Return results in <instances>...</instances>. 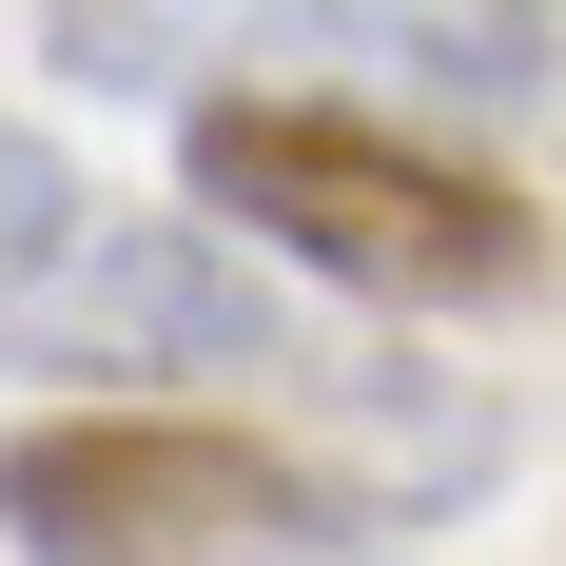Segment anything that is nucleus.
<instances>
[{"label":"nucleus","instance_id":"1","mask_svg":"<svg viewBox=\"0 0 566 566\" xmlns=\"http://www.w3.org/2000/svg\"><path fill=\"white\" fill-rule=\"evenodd\" d=\"M196 216H234L274 274L371 293V313H509V293H547V216L509 176L430 157L371 98H196Z\"/></svg>","mask_w":566,"mask_h":566},{"label":"nucleus","instance_id":"2","mask_svg":"<svg viewBox=\"0 0 566 566\" xmlns=\"http://www.w3.org/2000/svg\"><path fill=\"white\" fill-rule=\"evenodd\" d=\"M0 527L20 566H391L371 509L293 430H234V410H40L0 450Z\"/></svg>","mask_w":566,"mask_h":566},{"label":"nucleus","instance_id":"3","mask_svg":"<svg viewBox=\"0 0 566 566\" xmlns=\"http://www.w3.org/2000/svg\"><path fill=\"white\" fill-rule=\"evenodd\" d=\"M59 59L78 78H216L254 98V59H352V78H410L450 117H527L547 98V0H59Z\"/></svg>","mask_w":566,"mask_h":566},{"label":"nucleus","instance_id":"4","mask_svg":"<svg viewBox=\"0 0 566 566\" xmlns=\"http://www.w3.org/2000/svg\"><path fill=\"white\" fill-rule=\"evenodd\" d=\"M0 352L59 391H157V371H293L313 313L234 216H78L40 274L0 293Z\"/></svg>","mask_w":566,"mask_h":566},{"label":"nucleus","instance_id":"5","mask_svg":"<svg viewBox=\"0 0 566 566\" xmlns=\"http://www.w3.org/2000/svg\"><path fill=\"white\" fill-rule=\"evenodd\" d=\"M78 216H98V196H78V157H59V137H20V117H0V293L40 274V254H59V234H78Z\"/></svg>","mask_w":566,"mask_h":566}]
</instances>
